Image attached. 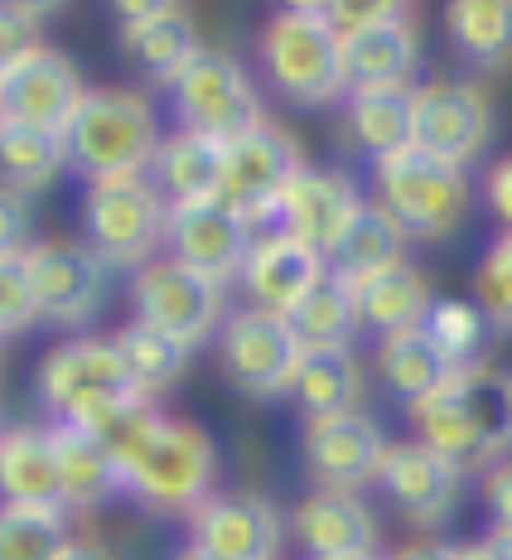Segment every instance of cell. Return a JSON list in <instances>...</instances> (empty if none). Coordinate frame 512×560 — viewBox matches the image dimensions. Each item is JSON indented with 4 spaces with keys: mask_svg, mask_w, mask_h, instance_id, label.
I'll return each instance as SVG.
<instances>
[{
    "mask_svg": "<svg viewBox=\"0 0 512 560\" xmlns=\"http://www.w3.org/2000/svg\"><path fill=\"white\" fill-rule=\"evenodd\" d=\"M83 78H78L73 58L39 44L34 54H25L15 68L0 73V97H5V121H25L44 126V131H68L78 102H83Z\"/></svg>",
    "mask_w": 512,
    "mask_h": 560,
    "instance_id": "d6986e66",
    "label": "cell"
},
{
    "mask_svg": "<svg viewBox=\"0 0 512 560\" xmlns=\"http://www.w3.org/2000/svg\"><path fill=\"white\" fill-rule=\"evenodd\" d=\"M295 546L310 560L334 556H372L382 546V522L368 508L363 493H339V488H314L290 512Z\"/></svg>",
    "mask_w": 512,
    "mask_h": 560,
    "instance_id": "44dd1931",
    "label": "cell"
},
{
    "mask_svg": "<svg viewBox=\"0 0 512 560\" xmlns=\"http://www.w3.org/2000/svg\"><path fill=\"white\" fill-rule=\"evenodd\" d=\"M0 343H5V338H0Z\"/></svg>",
    "mask_w": 512,
    "mask_h": 560,
    "instance_id": "9f6ffc18",
    "label": "cell"
},
{
    "mask_svg": "<svg viewBox=\"0 0 512 560\" xmlns=\"http://www.w3.org/2000/svg\"><path fill=\"white\" fill-rule=\"evenodd\" d=\"M290 329L300 334L305 348H348V338L358 334L353 290H348L339 276H324L319 285L290 310Z\"/></svg>",
    "mask_w": 512,
    "mask_h": 560,
    "instance_id": "e575fe53",
    "label": "cell"
},
{
    "mask_svg": "<svg viewBox=\"0 0 512 560\" xmlns=\"http://www.w3.org/2000/svg\"><path fill=\"white\" fill-rule=\"evenodd\" d=\"M68 165L92 179H141L155 165L160 121L141 92L92 88L68 121Z\"/></svg>",
    "mask_w": 512,
    "mask_h": 560,
    "instance_id": "3957f363",
    "label": "cell"
},
{
    "mask_svg": "<svg viewBox=\"0 0 512 560\" xmlns=\"http://www.w3.org/2000/svg\"><path fill=\"white\" fill-rule=\"evenodd\" d=\"M474 305L488 314L493 329L512 334V232H498L488 242L479 271H474Z\"/></svg>",
    "mask_w": 512,
    "mask_h": 560,
    "instance_id": "74e56055",
    "label": "cell"
},
{
    "mask_svg": "<svg viewBox=\"0 0 512 560\" xmlns=\"http://www.w3.org/2000/svg\"><path fill=\"white\" fill-rule=\"evenodd\" d=\"M305 416H339L358 411V396H363V377H358V358L353 348H305L295 372V392Z\"/></svg>",
    "mask_w": 512,
    "mask_h": 560,
    "instance_id": "4dcf8cb0",
    "label": "cell"
},
{
    "mask_svg": "<svg viewBox=\"0 0 512 560\" xmlns=\"http://www.w3.org/2000/svg\"><path fill=\"white\" fill-rule=\"evenodd\" d=\"M34 49H39V20H34L30 10L0 0V73L15 68L20 58L34 54Z\"/></svg>",
    "mask_w": 512,
    "mask_h": 560,
    "instance_id": "ab89813d",
    "label": "cell"
},
{
    "mask_svg": "<svg viewBox=\"0 0 512 560\" xmlns=\"http://www.w3.org/2000/svg\"><path fill=\"white\" fill-rule=\"evenodd\" d=\"M276 5H281L286 15H319V20H329V0H276Z\"/></svg>",
    "mask_w": 512,
    "mask_h": 560,
    "instance_id": "c3c4849f",
    "label": "cell"
},
{
    "mask_svg": "<svg viewBox=\"0 0 512 560\" xmlns=\"http://www.w3.org/2000/svg\"><path fill=\"white\" fill-rule=\"evenodd\" d=\"M324 276H329V261L310 242H300L295 232H281V228L256 232L247 261H242V290L252 295V305L286 314V319Z\"/></svg>",
    "mask_w": 512,
    "mask_h": 560,
    "instance_id": "ffe728a7",
    "label": "cell"
},
{
    "mask_svg": "<svg viewBox=\"0 0 512 560\" xmlns=\"http://www.w3.org/2000/svg\"><path fill=\"white\" fill-rule=\"evenodd\" d=\"M170 560H218V556L203 551L199 541H184V546H174V551H170Z\"/></svg>",
    "mask_w": 512,
    "mask_h": 560,
    "instance_id": "816d5d0a",
    "label": "cell"
},
{
    "mask_svg": "<svg viewBox=\"0 0 512 560\" xmlns=\"http://www.w3.org/2000/svg\"><path fill=\"white\" fill-rule=\"evenodd\" d=\"M131 310L150 329L179 338L184 348H203L213 334L228 324V300L213 276L194 271V266L174 261V256H155L150 266L131 276Z\"/></svg>",
    "mask_w": 512,
    "mask_h": 560,
    "instance_id": "ba28073f",
    "label": "cell"
},
{
    "mask_svg": "<svg viewBox=\"0 0 512 560\" xmlns=\"http://www.w3.org/2000/svg\"><path fill=\"white\" fill-rule=\"evenodd\" d=\"M464 478L469 474L455 469L440 450H430L426 440L411 435V440H392L387 445V464H382L377 488L392 498V508H397L411 527L440 532L459 512Z\"/></svg>",
    "mask_w": 512,
    "mask_h": 560,
    "instance_id": "5bb4252c",
    "label": "cell"
},
{
    "mask_svg": "<svg viewBox=\"0 0 512 560\" xmlns=\"http://www.w3.org/2000/svg\"><path fill=\"white\" fill-rule=\"evenodd\" d=\"M0 121H5V97H0Z\"/></svg>",
    "mask_w": 512,
    "mask_h": 560,
    "instance_id": "db71d44e",
    "label": "cell"
},
{
    "mask_svg": "<svg viewBox=\"0 0 512 560\" xmlns=\"http://www.w3.org/2000/svg\"><path fill=\"white\" fill-rule=\"evenodd\" d=\"M421 63V44L406 20L344 30V83L348 92L368 88H411V73Z\"/></svg>",
    "mask_w": 512,
    "mask_h": 560,
    "instance_id": "603a6c76",
    "label": "cell"
},
{
    "mask_svg": "<svg viewBox=\"0 0 512 560\" xmlns=\"http://www.w3.org/2000/svg\"><path fill=\"white\" fill-rule=\"evenodd\" d=\"M170 203L146 179H92L83 194V237L112 271H141L165 247Z\"/></svg>",
    "mask_w": 512,
    "mask_h": 560,
    "instance_id": "8992f818",
    "label": "cell"
},
{
    "mask_svg": "<svg viewBox=\"0 0 512 560\" xmlns=\"http://www.w3.org/2000/svg\"><path fill=\"white\" fill-rule=\"evenodd\" d=\"M508 387H512V377H508Z\"/></svg>",
    "mask_w": 512,
    "mask_h": 560,
    "instance_id": "11a10c76",
    "label": "cell"
},
{
    "mask_svg": "<svg viewBox=\"0 0 512 560\" xmlns=\"http://www.w3.org/2000/svg\"><path fill=\"white\" fill-rule=\"evenodd\" d=\"M479 503L488 512V527L512 532V454L488 474H479Z\"/></svg>",
    "mask_w": 512,
    "mask_h": 560,
    "instance_id": "60d3db41",
    "label": "cell"
},
{
    "mask_svg": "<svg viewBox=\"0 0 512 560\" xmlns=\"http://www.w3.org/2000/svg\"><path fill=\"white\" fill-rule=\"evenodd\" d=\"M10 5H20V10H30L34 20H44V15H54V10L63 5V0H10Z\"/></svg>",
    "mask_w": 512,
    "mask_h": 560,
    "instance_id": "f907efd6",
    "label": "cell"
},
{
    "mask_svg": "<svg viewBox=\"0 0 512 560\" xmlns=\"http://www.w3.org/2000/svg\"><path fill=\"white\" fill-rule=\"evenodd\" d=\"M68 165V140L44 126L0 121V179L15 189H49L54 174Z\"/></svg>",
    "mask_w": 512,
    "mask_h": 560,
    "instance_id": "d6a6232c",
    "label": "cell"
},
{
    "mask_svg": "<svg viewBox=\"0 0 512 560\" xmlns=\"http://www.w3.org/2000/svg\"><path fill=\"white\" fill-rule=\"evenodd\" d=\"M112 343H116V353H121V368H126V377H131V387H136L141 401L165 396L174 382H179L184 363H189V348H184L179 338L150 329V324H141V319H131L126 329H116Z\"/></svg>",
    "mask_w": 512,
    "mask_h": 560,
    "instance_id": "1f68e13d",
    "label": "cell"
},
{
    "mask_svg": "<svg viewBox=\"0 0 512 560\" xmlns=\"http://www.w3.org/2000/svg\"><path fill=\"white\" fill-rule=\"evenodd\" d=\"M377 174V203L402 223L406 237L440 242L469 213V179L459 165L426 155L421 145H397L372 160Z\"/></svg>",
    "mask_w": 512,
    "mask_h": 560,
    "instance_id": "5b68a950",
    "label": "cell"
},
{
    "mask_svg": "<svg viewBox=\"0 0 512 560\" xmlns=\"http://www.w3.org/2000/svg\"><path fill=\"white\" fill-rule=\"evenodd\" d=\"M58 560H116V556H107L102 546H92V541H68Z\"/></svg>",
    "mask_w": 512,
    "mask_h": 560,
    "instance_id": "681fc988",
    "label": "cell"
},
{
    "mask_svg": "<svg viewBox=\"0 0 512 560\" xmlns=\"http://www.w3.org/2000/svg\"><path fill=\"white\" fill-rule=\"evenodd\" d=\"M223 160L228 145L199 131H174L170 140H160L155 150V174L160 194L170 203H194V198H223Z\"/></svg>",
    "mask_w": 512,
    "mask_h": 560,
    "instance_id": "484cf974",
    "label": "cell"
},
{
    "mask_svg": "<svg viewBox=\"0 0 512 560\" xmlns=\"http://www.w3.org/2000/svg\"><path fill=\"white\" fill-rule=\"evenodd\" d=\"M218 343H223L228 382L237 392L256 396V401H276V396L295 392V372H300V358H305V343L290 329L286 314L256 310V305L232 310Z\"/></svg>",
    "mask_w": 512,
    "mask_h": 560,
    "instance_id": "30bf717a",
    "label": "cell"
},
{
    "mask_svg": "<svg viewBox=\"0 0 512 560\" xmlns=\"http://www.w3.org/2000/svg\"><path fill=\"white\" fill-rule=\"evenodd\" d=\"M92 435L121 464V488L155 517H189L218 493V445L203 425L155 411V401H131L97 416Z\"/></svg>",
    "mask_w": 512,
    "mask_h": 560,
    "instance_id": "6da1fadb",
    "label": "cell"
},
{
    "mask_svg": "<svg viewBox=\"0 0 512 560\" xmlns=\"http://www.w3.org/2000/svg\"><path fill=\"white\" fill-rule=\"evenodd\" d=\"M121 49L155 88H174L184 68L203 54V44H199V34H194V20L184 15V10H170V15H155V20H146V25H126Z\"/></svg>",
    "mask_w": 512,
    "mask_h": 560,
    "instance_id": "83f0119b",
    "label": "cell"
},
{
    "mask_svg": "<svg viewBox=\"0 0 512 560\" xmlns=\"http://www.w3.org/2000/svg\"><path fill=\"white\" fill-rule=\"evenodd\" d=\"M261 63L281 97L300 107H329L339 102L344 83V30L319 15H286L276 10L261 34Z\"/></svg>",
    "mask_w": 512,
    "mask_h": 560,
    "instance_id": "52a82bcc",
    "label": "cell"
},
{
    "mask_svg": "<svg viewBox=\"0 0 512 560\" xmlns=\"http://www.w3.org/2000/svg\"><path fill=\"white\" fill-rule=\"evenodd\" d=\"M34 396H39L49 425H92L97 416L116 406L141 401L121 368L112 338H63L58 348L44 353L34 372Z\"/></svg>",
    "mask_w": 512,
    "mask_h": 560,
    "instance_id": "277c9868",
    "label": "cell"
},
{
    "mask_svg": "<svg viewBox=\"0 0 512 560\" xmlns=\"http://www.w3.org/2000/svg\"><path fill=\"white\" fill-rule=\"evenodd\" d=\"M455 560H512V532H493V527H488L479 541L455 546Z\"/></svg>",
    "mask_w": 512,
    "mask_h": 560,
    "instance_id": "7dc6e473",
    "label": "cell"
},
{
    "mask_svg": "<svg viewBox=\"0 0 512 560\" xmlns=\"http://www.w3.org/2000/svg\"><path fill=\"white\" fill-rule=\"evenodd\" d=\"M455 372L459 368L440 353L435 338L426 329H406V334H392L377 343V377L387 382V392L402 396L406 406L426 401V396L445 387Z\"/></svg>",
    "mask_w": 512,
    "mask_h": 560,
    "instance_id": "f1b7e54d",
    "label": "cell"
},
{
    "mask_svg": "<svg viewBox=\"0 0 512 560\" xmlns=\"http://www.w3.org/2000/svg\"><path fill=\"white\" fill-rule=\"evenodd\" d=\"M54 430V454H58V478H63V503L68 512H97L126 498L121 488V464L83 425H49Z\"/></svg>",
    "mask_w": 512,
    "mask_h": 560,
    "instance_id": "cb8c5ba5",
    "label": "cell"
},
{
    "mask_svg": "<svg viewBox=\"0 0 512 560\" xmlns=\"http://www.w3.org/2000/svg\"><path fill=\"white\" fill-rule=\"evenodd\" d=\"M493 140V102L484 88L435 78L426 88H411V145L445 165H474L484 145Z\"/></svg>",
    "mask_w": 512,
    "mask_h": 560,
    "instance_id": "7c38bea8",
    "label": "cell"
},
{
    "mask_svg": "<svg viewBox=\"0 0 512 560\" xmlns=\"http://www.w3.org/2000/svg\"><path fill=\"white\" fill-rule=\"evenodd\" d=\"M484 198L493 208V218L503 223V232H512V155H503L484 179Z\"/></svg>",
    "mask_w": 512,
    "mask_h": 560,
    "instance_id": "ee69618b",
    "label": "cell"
},
{
    "mask_svg": "<svg viewBox=\"0 0 512 560\" xmlns=\"http://www.w3.org/2000/svg\"><path fill=\"white\" fill-rule=\"evenodd\" d=\"M392 440L377 430V420L363 411L310 416L300 435V459L314 488H339V493H368L382 478Z\"/></svg>",
    "mask_w": 512,
    "mask_h": 560,
    "instance_id": "4fadbf2b",
    "label": "cell"
},
{
    "mask_svg": "<svg viewBox=\"0 0 512 560\" xmlns=\"http://www.w3.org/2000/svg\"><path fill=\"white\" fill-rule=\"evenodd\" d=\"M329 20L339 30H363L382 20H406V0H329Z\"/></svg>",
    "mask_w": 512,
    "mask_h": 560,
    "instance_id": "7bdbcfd3",
    "label": "cell"
},
{
    "mask_svg": "<svg viewBox=\"0 0 512 560\" xmlns=\"http://www.w3.org/2000/svg\"><path fill=\"white\" fill-rule=\"evenodd\" d=\"M382 560H455V541H445V536H416V541H402L397 551H387Z\"/></svg>",
    "mask_w": 512,
    "mask_h": 560,
    "instance_id": "f6af8a7d",
    "label": "cell"
},
{
    "mask_svg": "<svg viewBox=\"0 0 512 560\" xmlns=\"http://www.w3.org/2000/svg\"><path fill=\"white\" fill-rule=\"evenodd\" d=\"M107 5L126 30V25H146V20H155V15H170V10H179V0H107Z\"/></svg>",
    "mask_w": 512,
    "mask_h": 560,
    "instance_id": "bcb514c9",
    "label": "cell"
},
{
    "mask_svg": "<svg viewBox=\"0 0 512 560\" xmlns=\"http://www.w3.org/2000/svg\"><path fill=\"white\" fill-rule=\"evenodd\" d=\"M416 440L464 474H488L512 454V387L488 368H459L440 392L406 406Z\"/></svg>",
    "mask_w": 512,
    "mask_h": 560,
    "instance_id": "7a4b0ae2",
    "label": "cell"
},
{
    "mask_svg": "<svg viewBox=\"0 0 512 560\" xmlns=\"http://www.w3.org/2000/svg\"><path fill=\"white\" fill-rule=\"evenodd\" d=\"M184 522H189V541H199L218 560H276L281 556V536H286L281 512L266 503L261 493H247V488L213 493Z\"/></svg>",
    "mask_w": 512,
    "mask_h": 560,
    "instance_id": "e0dca14e",
    "label": "cell"
},
{
    "mask_svg": "<svg viewBox=\"0 0 512 560\" xmlns=\"http://www.w3.org/2000/svg\"><path fill=\"white\" fill-rule=\"evenodd\" d=\"M68 541L63 508L0 503V560H58Z\"/></svg>",
    "mask_w": 512,
    "mask_h": 560,
    "instance_id": "d590c367",
    "label": "cell"
},
{
    "mask_svg": "<svg viewBox=\"0 0 512 560\" xmlns=\"http://www.w3.org/2000/svg\"><path fill=\"white\" fill-rule=\"evenodd\" d=\"M0 503L63 508L68 512L49 420H44V425H5L0 430Z\"/></svg>",
    "mask_w": 512,
    "mask_h": 560,
    "instance_id": "7402d4cb",
    "label": "cell"
},
{
    "mask_svg": "<svg viewBox=\"0 0 512 560\" xmlns=\"http://www.w3.org/2000/svg\"><path fill=\"white\" fill-rule=\"evenodd\" d=\"M25 237H30V198H25V189L0 179V256L30 252Z\"/></svg>",
    "mask_w": 512,
    "mask_h": 560,
    "instance_id": "b9f144b4",
    "label": "cell"
},
{
    "mask_svg": "<svg viewBox=\"0 0 512 560\" xmlns=\"http://www.w3.org/2000/svg\"><path fill=\"white\" fill-rule=\"evenodd\" d=\"M39 319L54 329H88L107 305V276L112 266L102 261L88 242H34L25 252Z\"/></svg>",
    "mask_w": 512,
    "mask_h": 560,
    "instance_id": "8fae6325",
    "label": "cell"
},
{
    "mask_svg": "<svg viewBox=\"0 0 512 560\" xmlns=\"http://www.w3.org/2000/svg\"><path fill=\"white\" fill-rule=\"evenodd\" d=\"M348 131L363 150H372V160L411 145V88L348 92Z\"/></svg>",
    "mask_w": 512,
    "mask_h": 560,
    "instance_id": "836d02e7",
    "label": "cell"
},
{
    "mask_svg": "<svg viewBox=\"0 0 512 560\" xmlns=\"http://www.w3.org/2000/svg\"><path fill=\"white\" fill-rule=\"evenodd\" d=\"M305 160H300L290 131H281L276 121H261L252 131H242L237 140H228V160H223V203H232L242 218L256 228L271 218L276 198L290 184Z\"/></svg>",
    "mask_w": 512,
    "mask_h": 560,
    "instance_id": "2e32d148",
    "label": "cell"
},
{
    "mask_svg": "<svg viewBox=\"0 0 512 560\" xmlns=\"http://www.w3.org/2000/svg\"><path fill=\"white\" fill-rule=\"evenodd\" d=\"M445 34L474 68H503L512 58V0H450Z\"/></svg>",
    "mask_w": 512,
    "mask_h": 560,
    "instance_id": "f546056e",
    "label": "cell"
},
{
    "mask_svg": "<svg viewBox=\"0 0 512 560\" xmlns=\"http://www.w3.org/2000/svg\"><path fill=\"white\" fill-rule=\"evenodd\" d=\"M334 560H382V556L372 551V556H334Z\"/></svg>",
    "mask_w": 512,
    "mask_h": 560,
    "instance_id": "f5cc1de1",
    "label": "cell"
},
{
    "mask_svg": "<svg viewBox=\"0 0 512 560\" xmlns=\"http://www.w3.org/2000/svg\"><path fill=\"white\" fill-rule=\"evenodd\" d=\"M0 430H5V425H0Z\"/></svg>",
    "mask_w": 512,
    "mask_h": 560,
    "instance_id": "6f0895ef",
    "label": "cell"
},
{
    "mask_svg": "<svg viewBox=\"0 0 512 560\" xmlns=\"http://www.w3.org/2000/svg\"><path fill=\"white\" fill-rule=\"evenodd\" d=\"M39 319V300H34V280L25 252L0 256V338L25 334Z\"/></svg>",
    "mask_w": 512,
    "mask_h": 560,
    "instance_id": "f35d334b",
    "label": "cell"
},
{
    "mask_svg": "<svg viewBox=\"0 0 512 560\" xmlns=\"http://www.w3.org/2000/svg\"><path fill=\"white\" fill-rule=\"evenodd\" d=\"M406 232L402 223L387 213L382 203H363L358 208V218L348 223V232L339 237V247L329 252V276H339L348 290L363 285L368 276L387 271V266L406 261Z\"/></svg>",
    "mask_w": 512,
    "mask_h": 560,
    "instance_id": "4316f807",
    "label": "cell"
},
{
    "mask_svg": "<svg viewBox=\"0 0 512 560\" xmlns=\"http://www.w3.org/2000/svg\"><path fill=\"white\" fill-rule=\"evenodd\" d=\"M421 329L435 338V348L450 358L455 368H479L484 348H488V314L474 300H435L426 314Z\"/></svg>",
    "mask_w": 512,
    "mask_h": 560,
    "instance_id": "8d00e7d4",
    "label": "cell"
},
{
    "mask_svg": "<svg viewBox=\"0 0 512 560\" xmlns=\"http://www.w3.org/2000/svg\"><path fill=\"white\" fill-rule=\"evenodd\" d=\"M353 305H358V329L392 338L406 329H421L435 295H430V280L411 261H397L387 271L368 276L363 285H353Z\"/></svg>",
    "mask_w": 512,
    "mask_h": 560,
    "instance_id": "d4e9b609",
    "label": "cell"
},
{
    "mask_svg": "<svg viewBox=\"0 0 512 560\" xmlns=\"http://www.w3.org/2000/svg\"><path fill=\"white\" fill-rule=\"evenodd\" d=\"M165 247L174 261L213 276L218 285L242 280V261L252 252V223L223 198H194V203H170Z\"/></svg>",
    "mask_w": 512,
    "mask_h": 560,
    "instance_id": "9a60e30c",
    "label": "cell"
},
{
    "mask_svg": "<svg viewBox=\"0 0 512 560\" xmlns=\"http://www.w3.org/2000/svg\"><path fill=\"white\" fill-rule=\"evenodd\" d=\"M358 208H363V198H358L348 174L300 165L281 189V198H276L271 223L281 232H295L300 242H310V247L329 261V252L339 247V237L358 218Z\"/></svg>",
    "mask_w": 512,
    "mask_h": 560,
    "instance_id": "ac0fdd59",
    "label": "cell"
},
{
    "mask_svg": "<svg viewBox=\"0 0 512 560\" xmlns=\"http://www.w3.org/2000/svg\"><path fill=\"white\" fill-rule=\"evenodd\" d=\"M170 97H174V116H179V131L213 136L223 145L266 121L247 68L223 49H203L179 73V83L170 88Z\"/></svg>",
    "mask_w": 512,
    "mask_h": 560,
    "instance_id": "9c48e42d",
    "label": "cell"
}]
</instances>
